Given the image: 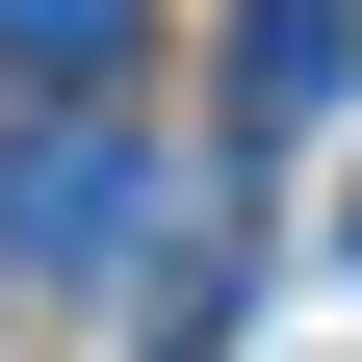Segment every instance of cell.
I'll use <instances>...</instances> for the list:
<instances>
[{
    "label": "cell",
    "mask_w": 362,
    "mask_h": 362,
    "mask_svg": "<svg viewBox=\"0 0 362 362\" xmlns=\"http://www.w3.org/2000/svg\"><path fill=\"white\" fill-rule=\"evenodd\" d=\"M337 78H362V0H233V104L259 129H337Z\"/></svg>",
    "instance_id": "obj_2"
},
{
    "label": "cell",
    "mask_w": 362,
    "mask_h": 362,
    "mask_svg": "<svg viewBox=\"0 0 362 362\" xmlns=\"http://www.w3.org/2000/svg\"><path fill=\"white\" fill-rule=\"evenodd\" d=\"M129 207H156V181H129V129H26V156H0V285H104Z\"/></svg>",
    "instance_id": "obj_1"
},
{
    "label": "cell",
    "mask_w": 362,
    "mask_h": 362,
    "mask_svg": "<svg viewBox=\"0 0 362 362\" xmlns=\"http://www.w3.org/2000/svg\"><path fill=\"white\" fill-rule=\"evenodd\" d=\"M0 78H52V104H104V78H129V0H0Z\"/></svg>",
    "instance_id": "obj_3"
}]
</instances>
